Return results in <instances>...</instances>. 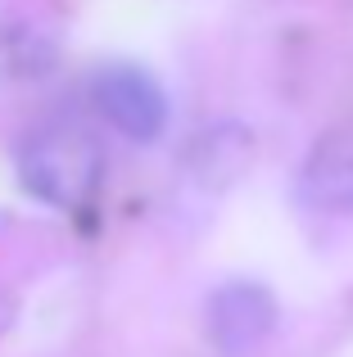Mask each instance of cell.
Listing matches in <instances>:
<instances>
[{
    "instance_id": "277c9868",
    "label": "cell",
    "mask_w": 353,
    "mask_h": 357,
    "mask_svg": "<svg viewBox=\"0 0 353 357\" xmlns=\"http://www.w3.org/2000/svg\"><path fill=\"white\" fill-rule=\"evenodd\" d=\"M299 195L313 208L353 213V131H331L313 145L299 172Z\"/></svg>"
},
{
    "instance_id": "3957f363",
    "label": "cell",
    "mask_w": 353,
    "mask_h": 357,
    "mask_svg": "<svg viewBox=\"0 0 353 357\" xmlns=\"http://www.w3.org/2000/svg\"><path fill=\"white\" fill-rule=\"evenodd\" d=\"M276 326V298L254 280H231L209 298V340L218 353H254Z\"/></svg>"
},
{
    "instance_id": "5b68a950",
    "label": "cell",
    "mask_w": 353,
    "mask_h": 357,
    "mask_svg": "<svg viewBox=\"0 0 353 357\" xmlns=\"http://www.w3.org/2000/svg\"><path fill=\"white\" fill-rule=\"evenodd\" d=\"M245 158H249V136L245 131L240 127H218V131H209V136H200V145H195V154H190V167H195L200 181L222 185L245 167Z\"/></svg>"
},
{
    "instance_id": "6da1fadb",
    "label": "cell",
    "mask_w": 353,
    "mask_h": 357,
    "mask_svg": "<svg viewBox=\"0 0 353 357\" xmlns=\"http://www.w3.org/2000/svg\"><path fill=\"white\" fill-rule=\"evenodd\" d=\"M100 145L91 131L54 122V127L36 131L18 154V176L36 199L54 204V208H82L100 185Z\"/></svg>"
},
{
    "instance_id": "7a4b0ae2",
    "label": "cell",
    "mask_w": 353,
    "mask_h": 357,
    "mask_svg": "<svg viewBox=\"0 0 353 357\" xmlns=\"http://www.w3.org/2000/svg\"><path fill=\"white\" fill-rule=\"evenodd\" d=\"M91 100H96L100 114L132 140H154L168 127V96H163V86L150 73L132 68V63L100 68L96 82H91Z\"/></svg>"
}]
</instances>
